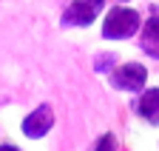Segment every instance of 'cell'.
<instances>
[{
  "label": "cell",
  "instance_id": "obj_1",
  "mask_svg": "<svg viewBox=\"0 0 159 151\" xmlns=\"http://www.w3.org/2000/svg\"><path fill=\"white\" fill-rule=\"evenodd\" d=\"M142 12L134 9L131 3H114L102 12L99 17V37L108 43H122V40H134L142 29Z\"/></svg>",
  "mask_w": 159,
  "mask_h": 151
},
{
  "label": "cell",
  "instance_id": "obj_2",
  "mask_svg": "<svg viewBox=\"0 0 159 151\" xmlns=\"http://www.w3.org/2000/svg\"><path fill=\"white\" fill-rule=\"evenodd\" d=\"M108 9V0H68V6L60 12L63 29H91L102 12Z\"/></svg>",
  "mask_w": 159,
  "mask_h": 151
},
{
  "label": "cell",
  "instance_id": "obj_3",
  "mask_svg": "<svg viewBox=\"0 0 159 151\" xmlns=\"http://www.w3.org/2000/svg\"><path fill=\"white\" fill-rule=\"evenodd\" d=\"M148 77L151 71L145 63H136V60H128V63H116L114 71L108 74V86L119 94H139L145 86H148Z\"/></svg>",
  "mask_w": 159,
  "mask_h": 151
},
{
  "label": "cell",
  "instance_id": "obj_4",
  "mask_svg": "<svg viewBox=\"0 0 159 151\" xmlns=\"http://www.w3.org/2000/svg\"><path fill=\"white\" fill-rule=\"evenodd\" d=\"M54 123H57V114H54L51 103H40V106H34L29 114L20 120V134H23L26 140H31V143L46 140L51 134Z\"/></svg>",
  "mask_w": 159,
  "mask_h": 151
},
{
  "label": "cell",
  "instance_id": "obj_5",
  "mask_svg": "<svg viewBox=\"0 0 159 151\" xmlns=\"http://www.w3.org/2000/svg\"><path fill=\"white\" fill-rule=\"evenodd\" d=\"M131 111L136 120H142L151 128H159V86H145L139 94H134Z\"/></svg>",
  "mask_w": 159,
  "mask_h": 151
},
{
  "label": "cell",
  "instance_id": "obj_6",
  "mask_svg": "<svg viewBox=\"0 0 159 151\" xmlns=\"http://www.w3.org/2000/svg\"><path fill=\"white\" fill-rule=\"evenodd\" d=\"M136 46L148 60H159V14H151L142 20V29L136 34Z\"/></svg>",
  "mask_w": 159,
  "mask_h": 151
},
{
  "label": "cell",
  "instance_id": "obj_7",
  "mask_svg": "<svg viewBox=\"0 0 159 151\" xmlns=\"http://www.w3.org/2000/svg\"><path fill=\"white\" fill-rule=\"evenodd\" d=\"M116 63H119V54L116 51H97L94 57H91V68H94V74H99V77H108Z\"/></svg>",
  "mask_w": 159,
  "mask_h": 151
},
{
  "label": "cell",
  "instance_id": "obj_8",
  "mask_svg": "<svg viewBox=\"0 0 159 151\" xmlns=\"http://www.w3.org/2000/svg\"><path fill=\"white\" fill-rule=\"evenodd\" d=\"M94 148H97V151H116V148H119V140H116L114 131H105V134H99V137L94 140Z\"/></svg>",
  "mask_w": 159,
  "mask_h": 151
},
{
  "label": "cell",
  "instance_id": "obj_9",
  "mask_svg": "<svg viewBox=\"0 0 159 151\" xmlns=\"http://www.w3.org/2000/svg\"><path fill=\"white\" fill-rule=\"evenodd\" d=\"M114 3H131V0H114Z\"/></svg>",
  "mask_w": 159,
  "mask_h": 151
}]
</instances>
